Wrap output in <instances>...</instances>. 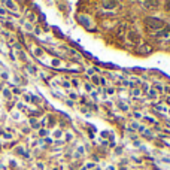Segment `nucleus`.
<instances>
[{
  "label": "nucleus",
  "instance_id": "f03ea898",
  "mask_svg": "<svg viewBox=\"0 0 170 170\" xmlns=\"http://www.w3.org/2000/svg\"><path fill=\"white\" fill-rule=\"evenodd\" d=\"M103 6H106L108 9H110V6L112 7L115 6V3H114V2H112V3H110V2H103Z\"/></svg>",
  "mask_w": 170,
  "mask_h": 170
},
{
  "label": "nucleus",
  "instance_id": "423d86ee",
  "mask_svg": "<svg viewBox=\"0 0 170 170\" xmlns=\"http://www.w3.org/2000/svg\"><path fill=\"white\" fill-rule=\"evenodd\" d=\"M169 43H170V39H169Z\"/></svg>",
  "mask_w": 170,
  "mask_h": 170
},
{
  "label": "nucleus",
  "instance_id": "20e7f679",
  "mask_svg": "<svg viewBox=\"0 0 170 170\" xmlns=\"http://www.w3.org/2000/svg\"><path fill=\"white\" fill-rule=\"evenodd\" d=\"M149 51H151L149 46H143V48H140V49H139V52H149Z\"/></svg>",
  "mask_w": 170,
  "mask_h": 170
},
{
  "label": "nucleus",
  "instance_id": "7ed1b4c3",
  "mask_svg": "<svg viewBox=\"0 0 170 170\" xmlns=\"http://www.w3.org/2000/svg\"><path fill=\"white\" fill-rule=\"evenodd\" d=\"M143 5H145V6H157L158 3H157V2H145Z\"/></svg>",
  "mask_w": 170,
  "mask_h": 170
},
{
  "label": "nucleus",
  "instance_id": "39448f33",
  "mask_svg": "<svg viewBox=\"0 0 170 170\" xmlns=\"http://www.w3.org/2000/svg\"><path fill=\"white\" fill-rule=\"evenodd\" d=\"M167 91H169V93H170V88H167Z\"/></svg>",
  "mask_w": 170,
  "mask_h": 170
},
{
  "label": "nucleus",
  "instance_id": "f257e3e1",
  "mask_svg": "<svg viewBox=\"0 0 170 170\" xmlns=\"http://www.w3.org/2000/svg\"><path fill=\"white\" fill-rule=\"evenodd\" d=\"M146 26L151 28H154V30H160V28L164 27L166 24H164V21L160 20V18H148V20H146Z\"/></svg>",
  "mask_w": 170,
  "mask_h": 170
}]
</instances>
